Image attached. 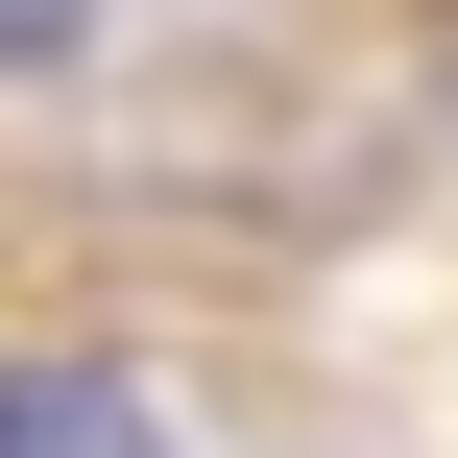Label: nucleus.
<instances>
[{
  "label": "nucleus",
  "mask_w": 458,
  "mask_h": 458,
  "mask_svg": "<svg viewBox=\"0 0 458 458\" xmlns=\"http://www.w3.org/2000/svg\"><path fill=\"white\" fill-rule=\"evenodd\" d=\"M72 24H97V0H0V72H48V48H72Z\"/></svg>",
  "instance_id": "nucleus-2"
},
{
  "label": "nucleus",
  "mask_w": 458,
  "mask_h": 458,
  "mask_svg": "<svg viewBox=\"0 0 458 458\" xmlns=\"http://www.w3.org/2000/svg\"><path fill=\"white\" fill-rule=\"evenodd\" d=\"M0 458H145V386L121 362H0Z\"/></svg>",
  "instance_id": "nucleus-1"
}]
</instances>
